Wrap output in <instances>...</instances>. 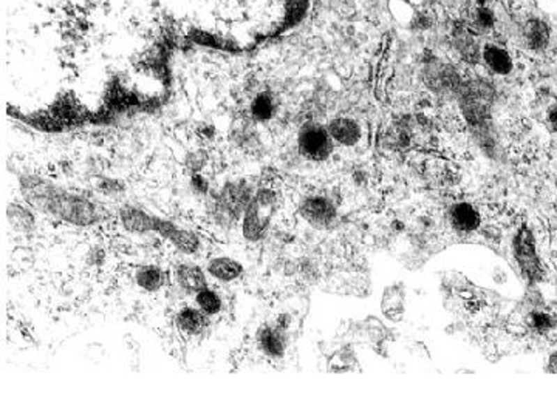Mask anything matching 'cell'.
<instances>
[{
    "instance_id": "obj_1",
    "label": "cell",
    "mask_w": 557,
    "mask_h": 417,
    "mask_svg": "<svg viewBox=\"0 0 557 417\" xmlns=\"http://www.w3.org/2000/svg\"><path fill=\"white\" fill-rule=\"evenodd\" d=\"M20 189L25 201L31 207L68 224L91 226L100 220V212L89 200L63 192L52 182L40 178H26Z\"/></svg>"
},
{
    "instance_id": "obj_2",
    "label": "cell",
    "mask_w": 557,
    "mask_h": 417,
    "mask_svg": "<svg viewBox=\"0 0 557 417\" xmlns=\"http://www.w3.org/2000/svg\"><path fill=\"white\" fill-rule=\"evenodd\" d=\"M277 209V195L273 189H259L252 195L242 218V235L250 243H259L270 230Z\"/></svg>"
},
{
    "instance_id": "obj_3",
    "label": "cell",
    "mask_w": 557,
    "mask_h": 417,
    "mask_svg": "<svg viewBox=\"0 0 557 417\" xmlns=\"http://www.w3.org/2000/svg\"><path fill=\"white\" fill-rule=\"evenodd\" d=\"M251 189L245 182H228L220 190L214 201L211 214L217 224L223 228H231L237 221H242L243 214L252 198Z\"/></svg>"
},
{
    "instance_id": "obj_4",
    "label": "cell",
    "mask_w": 557,
    "mask_h": 417,
    "mask_svg": "<svg viewBox=\"0 0 557 417\" xmlns=\"http://www.w3.org/2000/svg\"><path fill=\"white\" fill-rule=\"evenodd\" d=\"M457 91L460 93L461 111L466 121L477 129H483L488 124L492 97H494L492 87L483 81H472L461 84Z\"/></svg>"
},
{
    "instance_id": "obj_5",
    "label": "cell",
    "mask_w": 557,
    "mask_h": 417,
    "mask_svg": "<svg viewBox=\"0 0 557 417\" xmlns=\"http://www.w3.org/2000/svg\"><path fill=\"white\" fill-rule=\"evenodd\" d=\"M512 252L521 275H524L531 285H535V283H539L542 278H544L545 271L537 253V249H535L534 233L528 229L526 226H521V228L517 230L516 237H514Z\"/></svg>"
},
{
    "instance_id": "obj_6",
    "label": "cell",
    "mask_w": 557,
    "mask_h": 417,
    "mask_svg": "<svg viewBox=\"0 0 557 417\" xmlns=\"http://www.w3.org/2000/svg\"><path fill=\"white\" fill-rule=\"evenodd\" d=\"M298 147L302 157L310 161H326L333 150V139L327 129L317 124H307L302 127L298 136Z\"/></svg>"
},
{
    "instance_id": "obj_7",
    "label": "cell",
    "mask_w": 557,
    "mask_h": 417,
    "mask_svg": "<svg viewBox=\"0 0 557 417\" xmlns=\"http://www.w3.org/2000/svg\"><path fill=\"white\" fill-rule=\"evenodd\" d=\"M299 215L312 228L326 230L335 224L337 210L335 203L326 196H307L299 204Z\"/></svg>"
},
{
    "instance_id": "obj_8",
    "label": "cell",
    "mask_w": 557,
    "mask_h": 417,
    "mask_svg": "<svg viewBox=\"0 0 557 417\" xmlns=\"http://www.w3.org/2000/svg\"><path fill=\"white\" fill-rule=\"evenodd\" d=\"M155 232L167 238L180 252L188 253V255H192V253L200 251V238L194 232L177 228L174 223L161 220L160 217L157 218Z\"/></svg>"
},
{
    "instance_id": "obj_9",
    "label": "cell",
    "mask_w": 557,
    "mask_h": 417,
    "mask_svg": "<svg viewBox=\"0 0 557 417\" xmlns=\"http://www.w3.org/2000/svg\"><path fill=\"white\" fill-rule=\"evenodd\" d=\"M257 345L260 351L270 359H282L288 348L287 329L280 324H264L257 331Z\"/></svg>"
},
{
    "instance_id": "obj_10",
    "label": "cell",
    "mask_w": 557,
    "mask_h": 417,
    "mask_svg": "<svg viewBox=\"0 0 557 417\" xmlns=\"http://www.w3.org/2000/svg\"><path fill=\"white\" fill-rule=\"evenodd\" d=\"M449 223L457 233L469 235L480 228L482 215L471 203H455L449 209Z\"/></svg>"
},
{
    "instance_id": "obj_11",
    "label": "cell",
    "mask_w": 557,
    "mask_h": 417,
    "mask_svg": "<svg viewBox=\"0 0 557 417\" xmlns=\"http://www.w3.org/2000/svg\"><path fill=\"white\" fill-rule=\"evenodd\" d=\"M119 221L127 232L132 233H144L155 232V223L157 217L147 214L146 210L135 206H124L119 209Z\"/></svg>"
},
{
    "instance_id": "obj_12",
    "label": "cell",
    "mask_w": 557,
    "mask_h": 417,
    "mask_svg": "<svg viewBox=\"0 0 557 417\" xmlns=\"http://www.w3.org/2000/svg\"><path fill=\"white\" fill-rule=\"evenodd\" d=\"M427 86L434 90H458L461 86L460 77L450 65H443L438 62H432L425 72Z\"/></svg>"
},
{
    "instance_id": "obj_13",
    "label": "cell",
    "mask_w": 557,
    "mask_h": 417,
    "mask_svg": "<svg viewBox=\"0 0 557 417\" xmlns=\"http://www.w3.org/2000/svg\"><path fill=\"white\" fill-rule=\"evenodd\" d=\"M208 317L209 315L204 314L199 308L186 306L181 308L177 315H175V324H177V328L183 332V334L195 337L203 334L204 329L208 328L209 324Z\"/></svg>"
},
{
    "instance_id": "obj_14",
    "label": "cell",
    "mask_w": 557,
    "mask_h": 417,
    "mask_svg": "<svg viewBox=\"0 0 557 417\" xmlns=\"http://www.w3.org/2000/svg\"><path fill=\"white\" fill-rule=\"evenodd\" d=\"M175 281H177V285L183 291L189 294H197L201 289L208 288L206 274L203 272L200 266L192 263H183L177 266V269H175Z\"/></svg>"
},
{
    "instance_id": "obj_15",
    "label": "cell",
    "mask_w": 557,
    "mask_h": 417,
    "mask_svg": "<svg viewBox=\"0 0 557 417\" xmlns=\"http://www.w3.org/2000/svg\"><path fill=\"white\" fill-rule=\"evenodd\" d=\"M328 133L337 144L353 147L361 139V127L350 118H336L328 124Z\"/></svg>"
},
{
    "instance_id": "obj_16",
    "label": "cell",
    "mask_w": 557,
    "mask_h": 417,
    "mask_svg": "<svg viewBox=\"0 0 557 417\" xmlns=\"http://www.w3.org/2000/svg\"><path fill=\"white\" fill-rule=\"evenodd\" d=\"M208 274L220 283H231L243 275V266L229 257H215L208 263Z\"/></svg>"
},
{
    "instance_id": "obj_17",
    "label": "cell",
    "mask_w": 557,
    "mask_h": 417,
    "mask_svg": "<svg viewBox=\"0 0 557 417\" xmlns=\"http://www.w3.org/2000/svg\"><path fill=\"white\" fill-rule=\"evenodd\" d=\"M483 61L489 67L492 73L500 76H508L514 68L511 56L503 48L497 45H486L483 49Z\"/></svg>"
},
{
    "instance_id": "obj_18",
    "label": "cell",
    "mask_w": 557,
    "mask_h": 417,
    "mask_svg": "<svg viewBox=\"0 0 557 417\" xmlns=\"http://www.w3.org/2000/svg\"><path fill=\"white\" fill-rule=\"evenodd\" d=\"M135 283L147 292H157L166 285V274L155 265L141 266L135 272Z\"/></svg>"
},
{
    "instance_id": "obj_19",
    "label": "cell",
    "mask_w": 557,
    "mask_h": 417,
    "mask_svg": "<svg viewBox=\"0 0 557 417\" xmlns=\"http://www.w3.org/2000/svg\"><path fill=\"white\" fill-rule=\"evenodd\" d=\"M524 38L526 45L533 52H544L549 42V30L545 22L540 19L528 20L524 28Z\"/></svg>"
},
{
    "instance_id": "obj_20",
    "label": "cell",
    "mask_w": 557,
    "mask_h": 417,
    "mask_svg": "<svg viewBox=\"0 0 557 417\" xmlns=\"http://www.w3.org/2000/svg\"><path fill=\"white\" fill-rule=\"evenodd\" d=\"M526 324L528 328L534 331L535 334H548L557 326V317L544 309H533L530 314L526 315Z\"/></svg>"
},
{
    "instance_id": "obj_21",
    "label": "cell",
    "mask_w": 557,
    "mask_h": 417,
    "mask_svg": "<svg viewBox=\"0 0 557 417\" xmlns=\"http://www.w3.org/2000/svg\"><path fill=\"white\" fill-rule=\"evenodd\" d=\"M195 303L197 308L201 309L204 314L213 317L222 313L223 309V300L222 297L218 295L214 289L204 288L200 292L195 294Z\"/></svg>"
},
{
    "instance_id": "obj_22",
    "label": "cell",
    "mask_w": 557,
    "mask_h": 417,
    "mask_svg": "<svg viewBox=\"0 0 557 417\" xmlns=\"http://www.w3.org/2000/svg\"><path fill=\"white\" fill-rule=\"evenodd\" d=\"M274 111H276V102L270 93H260L252 99L251 116L256 121H270Z\"/></svg>"
},
{
    "instance_id": "obj_23",
    "label": "cell",
    "mask_w": 557,
    "mask_h": 417,
    "mask_svg": "<svg viewBox=\"0 0 557 417\" xmlns=\"http://www.w3.org/2000/svg\"><path fill=\"white\" fill-rule=\"evenodd\" d=\"M8 217L11 220V224L16 226V228H20L22 230H26L33 226V215L26 209L16 206V204L10 206Z\"/></svg>"
},
{
    "instance_id": "obj_24",
    "label": "cell",
    "mask_w": 557,
    "mask_h": 417,
    "mask_svg": "<svg viewBox=\"0 0 557 417\" xmlns=\"http://www.w3.org/2000/svg\"><path fill=\"white\" fill-rule=\"evenodd\" d=\"M458 49H460V53L466 59H474L478 53L477 44L469 36H460V40H458Z\"/></svg>"
},
{
    "instance_id": "obj_25",
    "label": "cell",
    "mask_w": 557,
    "mask_h": 417,
    "mask_svg": "<svg viewBox=\"0 0 557 417\" xmlns=\"http://www.w3.org/2000/svg\"><path fill=\"white\" fill-rule=\"evenodd\" d=\"M475 22L477 25L482 28V30H489V28L494 25L496 22V17L494 14H492L491 10L488 8H480L477 11V17H475Z\"/></svg>"
},
{
    "instance_id": "obj_26",
    "label": "cell",
    "mask_w": 557,
    "mask_h": 417,
    "mask_svg": "<svg viewBox=\"0 0 557 417\" xmlns=\"http://www.w3.org/2000/svg\"><path fill=\"white\" fill-rule=\"evenodd\" d=\"M547 124L551 132H557V104H553L547 111Z\"/></svg>"
},
{
    "instance_id": "obj_27",
    "label": "cell",
    "mask_w": 557,
    "mask_h": 417,
    "mask_svg": "<svg viewBox=\"0 0 557 417\" xmlns=\"http://www.w3.org/2000/svg\"><path fill=\"white\" fill-rule=\"evenodd\" d=\"M548 371L549 372H557V351L553 352L551 356H549V362H548Z\"/></svg>"
}]
</instances>
